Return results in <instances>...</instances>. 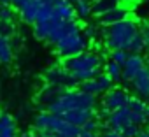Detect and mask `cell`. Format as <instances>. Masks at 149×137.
Segmentation results:
<instances>
[{"label":"cell","instance_id":"6da1fadb","mask_svg":"<svg viewBox=\"0 0 149 137\" xmlns=\"http://www.w3.org/2000/svg\"><path fill=\"white\" fill-rule=\"evenodd\" d=\"M67 71L74 76L79 85L90 79H95L97 76L102 74V67H104V60L98 53L93 51H84L77 56L72 58H65L61 63Z\"/></svg>","mask_w":149,"mask_h":137},{"label":"cell","instance_id":"7a4b0ae2","mask_svg":"<svg viewBox=\"0 0 149 137\" xmlns=\"http://www.w3.org/2000/svg\"><path fill=\"white\" fill-rule=\"evenodd\" d=\"M74 109H91L97 111V97L91 93L83 92L81 88H72V90H65L61 93V97L51 104L46 111L61 116L67 111H74Z\"/></svg>","mask_w":149,"mask_h":137},{"label":"cell","instance_id":"3957f363","mask_svg":"<svg viewBox=\"0 0 149 137\" xmlns=\"http://www.w3.org/2000/svg\"><path fill=\"white\" fill-rule=\"evenodd\" d=\"M139 32L140 30H139L137 21L128 18L121 23L107 27L104 30V44L109 51H114V49H126L128 51L132 41L135 39V35Z\"/></svg>","mask_w":149,"mask_h":137},{"label":"cell","instance_id":"277c9868","mask_svg":"<svg viewBox=\"0 0 149 137\" xmlns=\"http://www.w3.org/2000/svg\"><path fill=\"white\" fill-rule=\"evenodd\" d=\"M33 128L37 132H53L56 137H77L83 128L81 127H76V125H72L68 121H65L61 116H56L49 111H42L35 116L33 120Z\"/></svg>","mask_w":149,"mask_h":137},{"label":"cell","instance_id":"5b68a950","mask_svg":"<svg viewBox=\"0 0 149 137\" xmlns=\"http://www.w3.org/2000/svg\"><path fill=\"white\" fill-rule=\"evenodd\" d=\"M88 46H90L88 37L83 32H77V34H72V35L65 37L63 41H60L54 46V49L65 60V58H72V56H77V55L88 51Z\"/></svg>","mask_w":149,"mask_h":137},{"label":"cell","instance_id":"8992f818","mask_svg":"<svg viewBox=\"0 0 149 137\" xmlns=\"http://www.w3.org/2000/svg\"><path fill=\"white\" fill-rule=\"evenodd\" d=\"M44 79H46L47 85L60 86L63 90H72V88H76L79 85L63 65H53V67H49L47 71L44 72Z\"/></svg>","mask_w":149,"mask_h":137},{"label":"cell","instance_id":"52a82bcc","mask_svg":"<svg viewBox=\"0 0 149 137\" xmlns=\"http://www.w3.org/2000/svg\"><path fill=\"white\" fill-rule=\"evenodd\" d=\"M77 32H81V25L77 20H53V30H51V35L46 42L56 46L65 37L77 34Z\"/></svg>","mask_w":149,"mask_h":137},{"label":"cell","instance_id":"ba28073f","mask_svg":"<svg viewBox=\"0 0 149 137\" xmlns=\"http://www.w3.org/2000/svg\"><path fill=\"white\" fill-rule=\"evenodd\" d=\"M130 93L123 88H111L107 93H104L102 97V106H105L107 109L111 111H118V109H123L128 106L130 102Z\"/></svg>","mask_w":149,"mask_h":137},{"label":"cell","instance_id":"9c48e42d","mask_svg":"<svg viewBox=\"0 0 149 137\" xmlns=\"http://www.w3.org/2000/svg\"><path fill=\"white\" fill-rule=\"evenodd\" d=\"M144 67H147V63H146V58L142 55H130V58L123 65V81L132 83L142 72Z\"/></svg>","mask_w":149,"mask_h":137},{"label":"cell","instance_id":"30bf717a","mask_svg":"<svg viewBox=\"0 0 149 137\" xmlns=\"http://www.w3.org/2000/svg\"><path fill=\"white\" fill-rule=\"evenodd\" d=\"M107 123V128H112V130H125L128 125H132V113L128 107H123V109H118V111H112V114L109 116V120L105 121Z\"/></svg>","mask_w":149,"mask_h":137},{"label":"cell","instance_id":"8fae6325","mask_svg":"<svg viewBox=\"0 0 149 137\" xmlns=\"http://www.w3.org/2000/svg\"><path fill=\"white\" fill-rule=\"evenodd\" d=\"M53 4V20H76V9L68 0H49Z\"/></svg>","mask_w":149,"mask_h":137},{"label":"cell","instance_id":"7c38bea8","mask_svg":"<svg viewBox=\"0 0 149 137\" xmlns=\"http://www.w3.org/2000/svg\"><path fill=\"white\" fill-rule=\"evenodd\" d=\"M97 116V111H91V109H74V111H67L61 114V118L76 127H83L86 121H90L91 118Z\"/></svg>","mask_w":149,"mask_h":137},{"label":"cell","instance_id":"4fadbf2b","mask_svg":"<svg viewBox=\"0 0 149 137\" xmlns=\"http://www.w3.org/2000/svg\"><path fill=\"white\" fill-rule=\"evenodd\" d=\"M63 92H65L63 88H60V86H53V85H47V83H46L44 88H42V90L39 92V95H37V102L47 109L51 104H54V102L61 97Z\"/></svg>","mask_w":149,"mask_h":137},{"label":"cell","instance_id":"5bb4252c","mask_svg":"<svg viewBox=\"0 0 149 137\" xmlns=\"http://www.w3.org/2000/svg\"><path fill=\"white\" fill-rule=\"evenodd\" d=\"M126 107L130 109V113H132V121H133L135 125H139V127H140V125L147 123V118H146L147 104H146L142 99H139V97H132Z\"/></svg>","mask_w":149,"mask_h":137},{"label":"cell","instance_id":"9a60e30c","mask_svg":"<svg viewBox=\"0 0 149 137\" xmlns=\"http://www.w3.org/2000/svg\"><path fill=\"white\" fill-rule=\"evenodd\" d=\"M128 18H130V11H128L126 7H123V6H118V7H114L112 11H109V13L98 16V21H100V25H104V27H111V25L121 23V21H125V20H128Z\"/></svg>","mask_w":149,"mask_h":137},{"label":"cell","instance_id":"2e32d148","mask_svg":"<svg viewBox=\"0 0 149 137\" xmlns=\"http://www.w3.org/2000/svg\"><path fill=\"white\" fill-rule=\"evenodd\" d=\"M132 86H133V92L137 93V97H142V99L149 97V67L142 68V72L132 81Z\"/></svg>","mask_w":149,"mask_h":137},{"label":"cell","instance_id":"e0dca14e","mask_svg":"<svg viewBox=\"0 0 149 137\" xmlns=\"http://www.w3.org/2000/svg\"><path fill=\"white\" fill-rule=\"evenodd\" d=\"M39 9H40V2H37V0H30V2L19 11L21 20H23L25 23L35 25V23H37V18H39Z\"/></svg>","mask_w":149,"mask_h":137},{"label":"cell","instance_id":"ac0fdd59","mask_svg":"<svg viewBox=\"0 0 149 137\" xmlns=\"http://www.w3.org/2000/svg\"><path fill=\"white\" fill-rule=\"evenodd\" d=\"M0 137H18L16 135V121L13 116L2 113L0 114Z\"/></svg>","mask_w":149,"mask_h":137},{"label":"cell","instance_id":"d6986e66","mask_svg":"<svg viewBox=\"0 0 149 137\" xmlns=\"http://www.w3.org/2000/svg\"><path fill=\"white\" fill-rule=\"evenodd\" d=\"M121 0H93V14L95 16H102L109 11H112L114 7L119 6Z\"/></svg>","mask_w":149,"mask_h":137},{"label":"cell","instance_id":"ffe728a7","mask_svg":"<svg viewBox=\"0 0 149 137\" xmlns=\"http://www.w3.org/2000/svg\"><path fill=\"white\" fill-rule=\"evenodd\" d=\"M74 9H76V16L83 21H86L93 14V4L90 0H77V2L74 4Z\"/></svg>","mask_w":149,"mask_h":137},{"label":"cell","instance_id":"44dd1931","mask_svg":"<svg viewBox=\"0 0 149 137\" xmlns=\"http://www.w3.org/2000/svg\"><path fill=\"white\" fill-rule=\"evenodd\" d=\"M104 68H105V74L114 81V83H119L121 79H123V65H119V63H116V62H107L105 65H104Z\"/></svg>","mask_w":149,"mask_h":137},{"label":"cell","instance_id":"7402d4cb","mask_svg":"<svg viewBox=\"0 0 149 137\" xmlns=\"http://www.w3.org/2000/svg\"><path fill=\"white\" fill-rule=\"evenodd\" d=\"M13 60V44L11 39L0 37V63H11Z\"/></svg>","mask_w":149,"mask_h":137},{"label":"cell","instance_id":"603a6c76","mask_svg":"<svg viewBox=\"0 0 149 137\" xmlns=\"http://www.w3.org/2000/svg\"><path fill=\"white\" fill-rule=\"evenodd\" d=\"M128 51H130L132 55H142V53L146 51V37H144L142 32H139V34L135 35V39L132 41Z\"/></svg>","mask_w":149,"mask_h":137},{"label":"cell","instance_id":"cb8c5ba5","mask_svg":"<svg viewBox=\"0 0 149 137\" xmlns=\"http://www.w3.org/2000/svg\"><path fill=\"white\" fill-rule=\"evenodd\" d=\"M79 88H81L83 92H86V93H91V95H95V97L102 95V88H100V85H98L97 78H95V79H90V81H84V83H81V85H79Z\"/></svg>","mask_w":149,"mask_h":137},{"label":"cell","instance_id":"d4e9b609","mask_svg":"<svg viewBox=\"0 0 149 137\" xmlns=\"http://www.w3.org/2000/svg\"><path fill=\"white\" fill-rule=\"evenodd\" d=\"M14 16H16V13H14L13 4H0V21L13 23Z\"/></svg>","mask_w":149,"mask_h":137},{"label":"cell","instance_id":"484cf974","mask_svg":"<svg viewBox=\"0 0 149 137\" xmlns=\"http://www.w3.org/2000/svg\"><path fill=\"white\" fill-rule=\"evenodd\" d=\"M130 51H126V49H114V51H111V60L112 62H116V63H119V65H125L126 63V60L130 58Z\"/></svg>","mask_w":149,"mask_h":137},{"label":"cell","instance_id":"4316f807","mask_svg":"<svg viewBox=\"0 0 149 137\" xmlns=\"http://www.w3.org/2000/svg\"><path fill=\"white\" fill-rule=\"evenodd\" d=\"M102 127H104V123H102L100 120H97V116H95V118H91L90 121H86L81 128H83L84 132H97V130H100Z\"/></svg>","mask_w":149,"mask_h":137},{"label":"cell","instance_id":"83f0119b","mask_svg":"<svg viewBox=\"0 0 149 137\" xmlns=\"http://www.w3.org/2000/svg\"><path fill=\"white\" fill-rule=\"evenodd\" d=\"M13 35H14V25L13 23H6V21H0V37L11 39Z\"/></svg>","mask_w":149,"mask_h":137},{"label":"cell","instance_id":"f1b7e54d","mask_svg":"<svg viewBox=\"0 0 149 137\" xmlns=\"http://www.w3.org/2000/svg\"><path fill=\"white\" fill-rule=\"evenodd\" d=\"M139 130H140V127L135 125V123H132V125H128L125 130H121V134H123V137H137Z\"/></svg>","mask_w":149,"mask_h":137},{"label":"cell","instance_id":"f546056e","mask_svg":"<svg viewBox=\"0 0 149 137\" xmlns=\"http://www.w3.org/2000/svg\"><path fill=\"white\" fill-rule=\"evenodd\" d=\"M111 114H112V111H111V109H107L105 106H102V107L97 111V118H100V120H104V121H107Z\"/></svg>","mask_w":149,"mask_h":137},{"label":"cell","instance_id":"4dcf8cb0","mask_svg":"<svg viewBox=\"0 0 149 137\" xmlns=\"http://www.w3.org/2000/svg\"><path fill=\"white\" fill-rule=\"evenodd\" d=\"M100 137H123V134L118 132V130H112V128H105V130L100 134Z\"/></svg>","mask_w":149,"mask_h":137},{"label":"cell","instance_id":"1f68e13d","mask_svg":"<svg viewBox=\"0 0 149 137\" xmlns=\"http://www.w3.org/2000/svg\"><path fill=\"white\" fill-rule=\"evenodd\" d=\"M84 35L88 37V41H93V39L97 37V28H95L93 25H90V27H86V28H84Z\"/></svg>","mask_w":149,"mask_h":137},{"label":"cell","instance_id":"d6a6232c","mask_svg":"<svg viewBox=\"0 0 149 137\" xmlns=\"http://www.w3.org/2000/svg\"><path fill=\"white\" fill-rule=\"evenodd\" d=\"M142 34H144V37H146V49L149 51V23H146V25H144Z\"/></svg>","mask_w":149,"mask_h":137},{"label":"cell","instance_id":"836d02e7","mask_svg":"<svg viewBox=\"0 0 149 137\" xmlns=\"http://www.w3.org/2000/svg\"><path fill=\"white\" fill-rule=\"evenodd\" d=\"M79 137H100V135H98L97 132H84V130H83V132L79 134Z\"/></svg>","mask_w":149,"mask_h":137},{"label":"cell","instance_id":"e575fe53","mask_svg":"<svg viewBox=\"0 0 149 137\" xmlns=\"http://www.w3.org/2000/svg\"><path fill=\"white\" fill-rule=\"evenodd\" d=\"M137 137H149V128H140Z\"/></svg>","mask_w":149,"mask_h":137},{"label":"cell","instance_id":"d590c367","mask_svg":"<svg viewBox=\"0 0 149 137\" xmlns=\"http://www.w3.org/2000/svg\"><path fill=\"white\" fill-rule=\"evenodd\" d=\"M19 137H40L39 134H33V132H25V134H21Z\"/></svg>","mask_w":149,"mask_h":137},{"label":"cell","instance_id":"8d00e7d4","mask_svg":"<svg viewBox=\"0 0 149 137\" xmlns=\"http://www.w3.org/2000/svg\"><path fill=\"white\" fill-rule=\"evenodd\" d=\"M146 118H147V123H149V104H147V109H146Z\"/></svg>","mask_w":149,"mask_h":137},{"label":"cell","instance_id":"74e56055","mask_svg":"<svg viewBox=\"0 0 149 137\" xmlns=\"http://www.w3.org/2000/svg\"><path fill=\"white\" fill-rule=\"evenodd\" d=\"M0 4H13V0H0Z\"/></svg>","mask_w":149,"mask_h":137},{"label":"cell","instance_id":"f35d334b","mask_svg":"<svg viewBox=\"0 0 149 137\" xmlns=\"http://www.w3.org/2000/svg\"><path fill=\"white\" fill-rule=\"evenodd\" d=\"M68 2H70V4L74 6V4H76V2H77V0H68Z\"/></svg>","mask_w":149,"mask_h":137},{"label":"cell","instance_id":"ab89813d","mask_svg":"<svg viewBox=\"0 0 149 137\" xmlns=\"http://www.w3.org/2000/svg\"><path fill=\"white\" fill-rule=\"evenodd\" d=\"M37 2H42V0H37Z\"/></svg>","mask_w":149,"mask_h":137},{"label":"cell","instance_id":"60d3db41","mask_svg":"<svg viewBox=\"0 0 149 137\" xmlns=\"http://www.w3.org/2000/svg\"><path fill=\"white\" fill-rule=\"evenodd\" d=\"M77 137H79V135H77Z\"/></svg>","mask_w":149,"mask_h":137}]
</instances>
